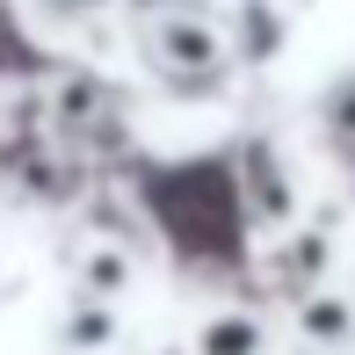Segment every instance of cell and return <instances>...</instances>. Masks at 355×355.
Returning a JSON list of instances; mask_svg holds the SVG:
<instances>
[{
	"instance_id": "cell-9",
	"label": "cell",
	"mask_w": 355,
	"mask_h": 355,
	"mask_svg": "<svg viewBox=\"0 0 355 355\" xmlns=\"http://www.w3.org/2000/svg\"><path fill=\"white\" fill-rule=\"evenodd\" d=\"M225 44H232V66H268V58L290 44V22L268 8V0H247V8H239V22L225 29Z\"/></svg>"
},
{
	"instance_id": "cell-10",
	"label": "cell",
	"mask_w": 355,
	"mask_h": 355,
	"mask_svg": "<svg viewBox=\"0 0 355 355\" xmlns=\"http://www.w3.org/2000/svg\"><path fill=\"white\" fill-rule=\"evenodd\" d=\"M102 8H116V0H44L51 22H87V15H102Z\"/></svg>"
},
{
	"instance_id": "cell-3",
	"label": "cell",
	"mask_w": 355,
	"mask_h": 355,
	"mask_svg": "<svg viewBox=\"0 0 355 355\" xmlns=\"http://www.w3.org/2000/svg\"><path fill=\"white\" fill-rule=\"evenodd\" d=\"M225 153H232V182H239V203H247V225L283 239L297 225V182H290V159L276 153V138L247 131L239 145H225Z\"/></svg>"
},
{
	"instance_id": "cell-11",
	"label": "cell",
	"mask_w": 355,
	"mask_h": 355,
	"mask_svg": "<svg viewBox=\"0 0 355 355\" xmlns=\"http://www.w3.org/2000/svg\"><path fill=\"white\" fill-rule=\"evenodd\" d=\"M167 355H189V348H167Z\"/></svg>"
},
{
	"instance_id": "cell-7",
	"label": "cell",
	"mask_w": 355,
	"mask_h": 355,
	"mask_svg": "<svg viewBox=\"0 0 355 355\" xmlns=\"http://www.w3.org/2000/svg\"><path fill=\"white\" fill-rule=\"evenodd\" d=\"M116 341H123V312H116V304L66 297V312H58V327H51V348L58 355H109Z\"/></svg>"
},
{
	"instance_id": "cell-6",
	"label": "cell",
	"mask_w": 355,
	"mask_h": 355,
	"mask_svg": "<svg viewBox=\"0 0 355 355\" xmlns=\"http://www.w3.org/2000/svg\"><path fill=\"white\" fill-rule=\"evenodd\" d=\"M66 276H73V297L123 304V290L138 283V254H131V247H109V239H87V247H73Z\"/></svg>"
},
{
	"instance_id": "cell-8",
	"label": "cell",
	"mask_w": 355,
	"mask_h": 355,
	"mask_svg": "<svg viewBox=\"0 0 355 355\" xmlns=\"http://www.w3.org/2000/svg\"><path fill=\"white\" fill-rule=\"evenodd\" d=\"M189 355H268V319L247 312V304H225V312H211L196 327Z\"/></svg>"
},
{
	"instance_id": "cell-1",
	"label": "cell",
	"mask_w": 355,
	"mask_h": 355,
	"mask_svg": "<svg viewBox=\"0 0 355 355\" xmlns=\"http://www.w3.org/2000/svg\"><path fill=\"white\" fill-rule=\"evenodd\" d=\"M131 203L145 232H159L182 268L196 276H232L247 261V203L232 182V153H196V159H138L131 167Z\"/></svg>"
},
{
	"instance_id": "cell-2",
	"label": "cell",
	"mask_w": 355,
	"mask_h": 355,
	"mask_svg": "<svg viewBox=\"0 0 355 355\" xmlns=\"http://www.w3.org/2000/svg\"><path fill=\"white\" fill-rule=\"evenodd\" d=\"M131 37L145 73L182 102H211L232 80V44L218 29V8H203V0H145Z\"/></svg>"
},
{
	"instance_id": "cell-4",
	"label": "cell",
	"mask_w": 355,
	"mask_h": 355,
	"mask_svg": "<svg viewBox=\"0 0 355 355\" xmlns=\"http://www.w3.org/2000/svg\"><path fill=\"white\" fill-rule=\"evenodd\" d=\"M334 254H341V239H334V218L319 225H290L276 261H268V283L283 290V297H304V290H327L334 283Z\"/></svg>"
},
{
	"instance_id": "cell-5",
	"label": "cell",
	"mask_w": 355,
	"mask_h": 355,
	"mask_svg": "<svg viewBox=\"0 0 355 355\" xmlns=\"http://www.w3.org/2000/svg\"><path fill=\"white\" fill-rule=\"evenodd\" d=\"M290 327H297V341L312 355H348L355 348V297L348 290H304V297H290Z\"/></svg>"
}]
</instances>
